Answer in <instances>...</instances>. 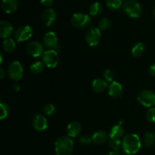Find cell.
Masks as SVG:
<instances>
[{"label":"cell","mask_w":155,"mask_h":155,"mask_svg":"<svg viewBox=\"0 0 155 155\" xmlns=\"http://www.w3.org/2000/svg\"><path fill=\"white\" fill-rule=\"evenodd\" d=\"M103 11L102 5L98 2H95L89 7V15L92 17L99 16Z\"/></svg>","instance_id":"obj_21"},{"label":"cell","mask_w":155,"mask_h":155,"mask_svg":"<svg viewBox=\"0 0 155 155\" xmlns=\"http://www.w3.org/2000/svg\"><path fill=\"white\" fill-rule=\"evenodd\" d=\"M153 16H154V18H155V8H154V10H153Z\"/></svg>","instance_id":"obj_40"},{"label":"cell","mask_w":155,"mask_h":155,"mask_svg":"<svg viewBox=\"0 0 155 155\" xmlns=\"http://www.w3.org/2000/svg\"><path fill=\"white\" fill-rule=\"evenodd\" d=\"M124 135V129L123 126H114L110 131L109 137L111 139H120Z\"/></svg>","instance_id":"obj_20"},{"label":"cell","mask_w":155,"mask_h":155,"mask_svg":"<svg viewBox=\"0 0 155 155\" xmlns=\"http://www.w3.org/2000/svg\"><path fill=\"white\" fill-rule=\"evenodd\" d=\"M148 73L152 77H155V64H153L148 68Z\"/></svg>","instance_id":"obj_35"},{"label":"cell","mask_w":155,"mask_h":155,"mask_svg":"<svg viewBox=\"0 0 155 155\" xmlns=\"http://www.w3.org/2000/svg\"><path fill=\"white\" fill-rule=\"evenodd\" d=\"M85 39L89 46H95L101 39V30L96 27H89L85 35Z\"/></svg>","instance_id":"obj_8"},{"label":"cell","mask_w":155,"mask_h":155,"mask_svg":"<svg viewBox=\"0 0 155 155\" xmlns=\"http://www.w3.org/2000/svg\"><path fill=\"white\" fill-rule=\"evenodd\" d=\"M56 12L52 8H46L44 10L42 14V21L44 25L46 27H50L54 23L56 20Z\"/></svg>","instance_id":"obj_13"},{"label":"cell","mask_w":155,"mask_h":155,"mask_svg":"<svg viewBox=\"0 0 155 155\" xmlns=\"http://www.w3.org/2000/svg\"><path fill=\"white\" fill-rule=\"evenodd\" d=\"M138 102L146 107L155 106V93L151 90H143L137 96Z\"/></svg>","instance_id":"obj_6"},{"label":"cell","mask_w":155,"mask_h":155,"mask_svg":"<svg viewBox=\"0 0 155 155\" xmlns=\"http://www.w3.org/2000/svg\"><path fill=\"white\" fill-rule=\"evenodd\" d=\"M12 89H14V91H15V92H19L21 89V85L18 83H15L13 84V86H12Z\"/></svg>","instance_id":"obj_36"},{"label":"cell","mask_w":155,"mask_h":155,"mask_svg":"<svg viewBox=\"0 0 155 155\" xmlns=\"http://www.w3.org/2000/svg\"><path fill=\"white\" fill-rule=\"evenodd\" d=\"M40 2L44 6H46V7H50V6L52 5H53L54 0H41Z\"/></svg>","instance_id":"obj_34"},{"label":"cell","mask_w":155,"mask_h":155,"mask_svg":"<svg viewBox=\"0 0 155 155\" xmlns=\"http://www.w3.org/2000/svg\"><path fill=\"white\" fill-rule=\"evenodd\" d=\"M123 8L130 18H139L142 12L141 5L135 0H127L123 5Z\"/></svg>","instance_id":"obj_4"},{"label":"cell","mask_w":155,"mask_h":155,"mask_svg":"<svg viewBox=\"0 0 155 155\" xmlns=\"http://www.w3.org/2000/svg\"><path fill=\"white\" fill-rule=\"evenodd\" d=\"M80 142L83 145H89L91 142H92V137L89 136H83L80 137Z\"/></svg>","instance_id":"obj_33"},{"label":"cell","mask_w":155,"mask_h":155,"mask_svg":"<svg viewBox=\"0 0 155 155\" xmlns=\"http://www.w3.org/2000/svg\"><path fill=\"white\" fill-rule=\"evenodd\" d=\"M9 107L6 103L1 102L0 103V119L4 120L8 115Z\"/></svg>","instance_id":"obj_29"},{"label":"cell","mask_w":155,"mask_h":155,"mask_svg":"<svg viewBox=\"0 0 155 155\" xmlns=\"http://www.w3.org/2000/svg\"><path fill=\"white\" fill-rule=\"evenodd\" d=\"M42 112L46 116H51L55 112V107L52 104H46L42 107Z\"/></svg>","instance_id":"obj_30"},{"label":"cell","mask_w":155,"mask_h":155,"mask_svg":"<svg viewBox=\"0 0 155 155\" xmlns=\"http://www.w3.org/2000/svg\"><path fill=\"white\" fill-rule=\"evenodd\" d=\"M13 33V26L6 21H0V36L2 39H8Z\"/></svg>","instance_id":"obj_15"},{"label":"cell","mask_w":155,"mask_h":155,"mask_svg":"<svg viewBox=\"0 0 155 155\" xmlns=\"http://www.w3.org/2000/svg\"><path fill=\"white\" fill-rule=\"evenodd\" d=\"M43 44L45 46L50 48V49H54L57 51L60 50L57 35L52 31L47 32L45 33L43 38Z\"/></svg>","instance_id":"obj_10"},{"label":"cell","mask_w":155,"mask_h":155,"mask_svg":"<svg viewBox=\"0 0 155 155\" xmlns=\"http://www.w3.org/2000/svg\"><path fill=\"white\" fill-rule=\"evenodd\" d=\"M32 125L34 130L38 132H42L45 130L48 127L47 119L44 115L40 114H36L32 118Z\"/></svg>","instance_id":"obj_12"},{"label":"cell","mask_w":155,"mask_h":155,"mask_svg":"<svg viewBox=\"0 0 155 155\" xmlns=\"http://www.w3.org/2000/svg\"><path fill=\"white\" fill-rule=\"evenodd\" d=\"M18 0H2V8L6 13H12L18 8Z\"/></svg>","instance_id":"obj_17"},{"label":"cell","mask_w":155,"mask_h":155,"mask_svg":"<svg viewBox=\"0 0 155 155\" xmlns=\"http://www.w3.org/2000/svg\"><path fill=\"white\" fill-rule=\"evenodd\" d=\"M107 155H120V154L119 153H118V151H110V152H109Z\"/></svg>","instance_id":"obj_38"},{"label":"cell","mask_w":155,"mask_h":155,"mask_svg":"<svg viewBox=\"0 0 155 155\" xmlns=\"http://www.w3.org/2000/svg\"><path fill=\"white\" fill-rule=\"evenodd\" d=\"M91 22L90 17L87 14L77 12L73 15L71 18V24L75 28L83 30L89 26Z\"/></svg>","instance_id":"obj_3"},{"label":"cell","mask_w":155,"mask_h":155,"mask_svg":"<svg viewBox=\"0 0 155 155\" xmlns=\"http://www.w3.org/2000/svg\"><path fill=\"white\" fill-rule=\"evenodd\" d=\"M123 4L122 0H106V5L110 10H118Z\"/></svg>","instance_id":"obj_26"},{"label":"cell","mask_w":155,"mask_h":155,"mask_svg":"<svg viewBox=\"0 0 155 155\" xmlns=\"http://www.w3.org/2000/svg\"><path fill=\"white\" fill-rule=\"evenodd\" d=\"M27 51L32 57H40V56H42L44 53L43 45L39 41H32L29 42L27 45Z\"/></svg>","instance_id":"obj_11"},{"label":"cell","mask_w":155,"mask_h":155,"mask_svg":"<svg viewBox=\"0 0 155 155\" xmlns=\"http://www.w3.org/2000/svg\"><path fill=\"white\" fill-rule=\"evenodd\" d=\"M33 36V30L28 25L21 26L15 32V38L17 42H22L28 40Z\"/></svg>","instance_id":"obj_9"},{"label":"cell","mask_w":155,"mask_h":155,"mask_svg":"<svg viewBox=\"0 0 155 155\" xmlns=\"http://www.w3.org/2000/svg\"><path fill=\"white\" fill-rule=\"evenodd\" d=\"M44 64L41 61H35L30 65V71L34 74H39L42 72Z\"/></svg>","instance_id":"obj_25"},{"label":"cell","mask_w":155,"mask_h":155,"mask_svg":"<svg viewBox=\"0 0 155 155\" xmlns=\"http://www.w3.org/2000/svg\"><path fill=\"white\" fill-rule=\"evenodd\" d=\"M2 45L3 48H4V51L8 53L14 52L15 48H16V43H15V40L11 39V38H8V39H4Z\"/></svg>","instance_id":"obj_23"},{"label":"cell","mask_w":155,"mask_h":155,"mask_svg":"<svg viewBox=\"0 0 155 155\" xmlns=\"http://www.w3.org/2000/svg\"><path fill=\"white\" fill-rule=\"evenodd\" d=\"M92 87L95 92L101 93L107 88H108V86H107V82H106L104 79H95L92 82Z\"/></svg>","instance_id":"obj_18"},{"label":"cell","mask_w":155,"mask_h":155,"mask_svg":"<svg viewBox=\"0 0 155 155\" xmlns=\"http://www.w3.org/2000/svg\"><path fill=\"white\" fill-rule=\"evenodd\" d=\"M74 142L69 136H61L54 143L56 155H71L74 151Z\"/></svg>","instance_id":"obj_2"},{"label":"cell","mask_w":155,"mask_h":155,"mask_svg":"<svg viewBox=\"0 0 155 155\" xmlns=\"http://www.w3.org/2000/svg\"><path fill=\"white\" fill-rule=\"evenodd\" d=\"M108 145L114 151H118L120 148H122V142L120 139H110Z\"/></svg>","instance_id":"obj_27"},{"label":"cell","mask_w":155,"mask_h":155,"mask_svg":"<svg viewBox=\"0 0 155 155\" xmlns=\"http://www.w3.org/2000/svg\"><path fill=\"white\" fill-rule=\"evenodd\" d=\"M111 26V21L107 18H103L98 23V28L101 30H106Z\"/></svg>","instance_id":"obj_28"},{"label":"cell","mask_w":155,"mask_h":155,"mask_svg":"<svg viewBox=\"0 0 155 155\" xmlns=\"http://www.w3.org/2000/svg\"><path fill=\"white\" fill-rule=\"evenodd\" d=\"M103 77H104V80L106 82H108V83H112L114 82V79L115 77V74L111 71V70H106L104 71V72L103 73Z\"/></svg>","instance_id":"obj_31"},{"label":"cell","mask_w":155,"mask_h":155,"mask_svg":"<svg viewBox=\"0 0 155 155\" xmlns=\"http://www.w3.org/2000/svg\"><path fill=\"white\" fill-rule=\"evenodd\" d=\"M141 148V140L135 133L127 134L123 139L122 150L126 154L133 155L136 154Z\"/></svg>","instance_id":"obj_1"},{"label":"cell","mask_w":155,"mask_h":155,"mask_svg":"<svg viewBox=\"0 0 155 155\" xmlns=\"http://www.w3.org/2000/svg\"><path fill=\"white\" fill-rule=\"evenodd\" d=\"M107 137H108V136H107L106 132L102 131V130L97 131L92 135V142L97 145H102L103 143H104L107 140Z\"/></svg>","instance_id":"obj_19"},{"label":"cell","mask_w":155,"mask_h":155,"mask_svg":"<svg viewBox=\"0 0 155 155\" xmlns=\"http://www.w3.org/2000/svg\"><path fill=\"white\" fill-rule=\"evenodd\" d=\"M145 51V45L142 42H138L132 48V54L133 57H141Z\"/></svg>","instance_id":"obj_22"},{"label":"cell","mask_w":155,"mask_h":155,"mask_svg":"<svg viewBox=\"0 0 155 155\" xmlns=\"http://www.w3.org/2000/svg\"><path fill=\"white\" fill-rule=\"evenodd\" d=\"M42 63L48 68H54L59 63V55L57 51L48 49L44 51L42 56Z\"/></svg>","instance_id":"obj_5"},{"label":"cell","mask_w":155,"mask_h":155,"mask_svg":"<svg viewBox=\"0 0 155 155\" xmlns=\"http://www.w3.org/2000/svg\"><path fill=\"white\" fill-rule=\"evenodd\" d=\"M144 144L147 148H151L155 142V135L151 132H148L144 135Z\"/></svg>","instance_id":"obj_24"},{"label":"cell","mask_w":155,"mask_h":155,"mask_svg":"<svg viewBox=\"0 0 155 155\" xmlns=\"http://www.w3.org/2000/svg\"><path fill=\"white\" fill-rule=\"evenodd\" d=\"M8 75L11 80L14 81H18L24 75V68L22 64L18 61L12 62L8 68Z\"/></svg>","instance_id":"obj_7"},{"label":"cell","mask_w":155,"mask_h":155,"mask_svg":"<svg viewBox=\"0 0 155 155\" xmlns=\"http://www.w3.org/2000/svg\"><path fill=\"white\" fill-rule=\"evenodd\" d=\"M0 74H1V79L4 78L5 73V71L3 68H0Z\"/></svg>","instance_id":"obj_37"},{"label":"cell","mask_w":155,"mask_h":155,"mask_svg":"<svg viewBox=\"0 0 155 155\" xmlns=\"http://www.w3.org/2000/svg\"><path fill=\"white\" fill-rule=\"evenodd\" d=\"M146 118L148 122L155 124V107H151L146 113Z\"/></svg>","instance_id":"obj_32"},{"label":"cell","mask_w":155,"mask_h":155,"mask_svg":"<svg viewBox=\"0 0 155 155\" xmlns=\"http://www.w3.org/2000/svg\"><path fill=\"white\" fill-rule=\"evenodd\" d=\"M82 131V126L80 123L74 121L68 124L67 127V133L70 138H75L80 134Z\"/></svg>","instance_id":"obj_16"},{"label":"cell","mask_w":155,"mask_h":155,"mask_svg":"<svg viewBox=\"0 0 155 155\" xmlns=\"http://www.w3.org/2000/svg\"><path fill=\"white\" fill-rule=\"evenodd\" d=\"M108 94L114 98H118L123 95V86L120 83L114 81L108 86Z\"/></svg>","instance_id":"obj_14"},{"label":"cell","mask_w":155,"mask_h":155,"mask_svg":"<svg viewBox=\"0 0 155 155\" xmlns=\"http://www.w3.org/2000/svg\"><path fill=\"white\" fill-rule=\"evenodd\" d=\"M0 57H1V60H0V63L2 64V59H3V57H2V54H0Z\"/></svg>","instance_id":"obj_39"}]
</instances>
